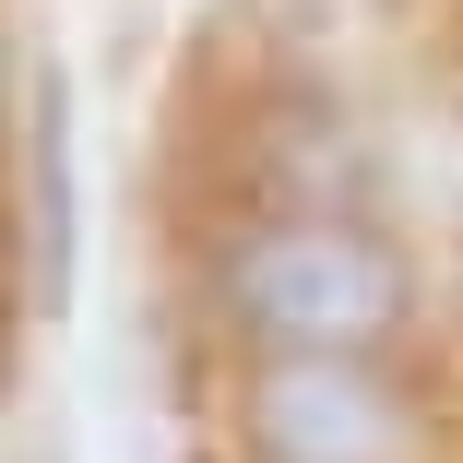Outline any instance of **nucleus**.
I'll return each mask as SVG.
<instances>
[{
    "mask_svg": "<svg viewBox=\"0 0 463 463\" xmlns=\"http://www.w3.org/2000/svg\"><path fill=\"white\" fill-rule=\"evenodd\" d=\"M416 392L381 356H250L238 463H416Z\"/></svg>",
    "mask_w": 463,
    "mask_h": 463,
    "instance_id": "obj_2",
    "label": "nucleus"
},
{
    "mask_svg": "<svg viewBox=\"0 0 463 463\" xmlns=\"http://www.w3.org/2000/svg\"><path fill=\"white\" fill-rule=\"evenodd\" d=\"M24 178H36V309H60V286H71V96H60V71H36V96H24Z\"/></svg>",
    "mask_w": 463,
    "mask_h": 463,
    "instance_id": "obj_3",
    "label": "nucleus"
},
{
    "mask_svg": "<svg viewBox=\"0 0 463 463\" xmlns=\"http://www.w3.org/2000/svg\"><path fill=\"white\" fill-rule=\"evenodd\" d=\"M203 298L238 356H392V333L416 321V261L345 203H261L214 238Z\"/></svg>",
    "mask_w": 463,
    "mask_h": 463,
    "instance_id": "obj_1",
    "label": "nucleus"
}]
</instances>
